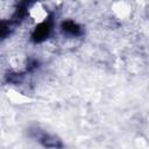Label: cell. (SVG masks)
<instances>
[{
	"instance_id": "obj_1",
	"label": "cell",
	"mask_w": 149,
	"mask_h": 149,
	"mask_svg": "<svg viewBox=\"0 0 149 149\" xmlns=\"http://www.w3.org/2000/svg\"><path fill=\"white\" fill-rule=\"evenodd\" d=\"M29 135L38 141L44 148L49 149H62L64 147L62 140L54 134H50L45 130H41L40 128H31Z\"/></svg>"
},
{
	"instance_id": "obj_3",
	"label": "cell",
	"mask_w": 149,
	"mask_h": 149,
	"mask_svg": "<svg viewBox=\"0 0 149 149\" xmlns=\"http://www.w3.org/2000/svg\"><path fill=\"white\" fill-rule=\"evenodd\" d=\"M61 29L64 34L69 35V36H72V37H78V36H81L84 30L81 28V26H79L77 22L72 21V20H66V21H63L62 24H61Z\"/></svg>"
},
{
	"instance_id": "obj_4",
	"label": "cell",
	"mask_w": 149,
	"mask_h": 149,
	"mask_svg": "<svg viewBox=\"0 0 149 149\" xmlns=\"http://www.w3.org/2000/svg\"><path fill=\"white\" fill-rule=\"evenodd\" d=\"M17 24L10 19V20H2L0 21V41L7 38L12 33L13 30L15 29Z\"/></svg>"
},
{
	"instance_id": "obj_2",
	"label": "cell",
	"mask_w": 149,
	"mask_h": 149,
	"mask_svg": "<svg viewBox=\"0 0 149 149\" xmlns=\"http://www.w3.org/2000/svg\"><path fill=\"white\" fill-rule=\"evenodd\" d=\"M52 27H54V19H52V16H49L45 21H43L36 26V28L34 29V31L31 34V40L35 43H41V42L45 41L50 36V34L52 31Z\"/></svg>"
}]
</instances>
